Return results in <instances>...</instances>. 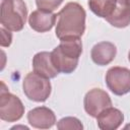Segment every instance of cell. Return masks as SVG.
<instances>
[{
    "instance_id": "cell-18",
    "label": "cell",
    "mask_w": 130,
    "mask_h": 130,
    "mask_svg": "<svg viewBox=\"0 0 130 130\" xmlns=\"http://www.w3.org/2000/svg\"><path fill=\"white\" fill-rule=\"evenodd\" d=\"M117 2H119V3H126V4H130V0H117Z\"/></svg>"
},
{
    "instance_id": "cell-13",
    "label": "cell",
    "mask_w": 130,
    "mask_h": 130,
    "mask_svg": "<svg viewBox=\"0 0 130 130\" xmlns=\"http://www.w3.org/2000/svg\"><path fill=\"white\" fill-rule=\"evenodd\" d=\"M51 57H52V62L55 68L58 70V72L65 73V74L72 73L76 69L78 65V61H79V60L71 59L65 56L63 53H61L58 47L54 48V50L51 52Z\"/></svg>"
},
{
    "instance_id": "cell-7",
    "label": "cell",
    "mask_w": 130,
    "mask_h": 130,
    "mask_svg": "<svg viewBox=\"0 0 130 130\" xmlns=\"http://www.w3.org/2000/svg\"><path fill=\"white\" fill-rule=\"evenodd\" d=\"M27 121L38 129H49L56 123L55 113L47 107H37L27 113Z\"/></svg>"
},
{
    "instance_id": "cell-15",
    "label": "cell",
    "mask_w": 130,
    "mask_h": 130,
    "mask_svg": "<svg viewBox=\"0 0 130 130\" xmlns=\"http://www.w3.org/2000/svg\"><path fill=\"white\" fill-rule=\"evenodd\" d=\"M57 128L60 130H72V129H76V130H80L83 128L82 123L75 117H65L60 119L57 122Z\"/></svg>"
},
{
    "instance_id": "cell-8",
    "label": "cell",
    "mask_w": 130,
    "mask_h": 130,
    "mask_svg": "<svg viewBox=\"0 0 130 130\" xmlns=\"http://www.w3.org/2000/svg\"><path fill=\"white\" fill-rule=\"evenodd\" d=\"M117 48L111 42H100L95 44L90 51V57L94 64L105 66L110 64L116 57Z\"/></svg>"
},
{
    "instance_id": "cell-17",
    "label": "cell",
    "mask_w": 130,
    "mask_h": 130,
    "mask_svg": "<svg viewBox=\"0 0 130 130\" xmlns=\"http://www.w3.org/2000/svg\"><path fill=\"white\" fill-rule=\"evenodd\" d=\"M0 32H1V42H0L1 47H9L12 43V34L10 32L9 29L5 27H1Z\"/></svg>"
},
{
    "instance_id": "cell-14",
    "label": "cell",
    "mask_w": 130,
    "mask_h": 130,
    "mask_svg": "<svg viewBox=\"0 0 130 130\" xmlns=\"http://www.w3.org/2000/svg\"><path fill=\"white\" fill-rule=\"evenodd\" d=\"M117 6V0H88V7L92 13L102 18L109 17Z\"/></svg>"
},
{
    "instance_id": "cell-6",
    "label": "cell",
    "mask_w": 130,
    "mask_h": 130,
    "mask_svg": "<svg viewBox=\"0 0 130 130\" xmlns=\"http://www.w3.org/2000/svg\"><path fill=\"white\" fill-rule=\"evenodd\" d=\"M83 106L85 112L90 117L96 118V116L102 111L112 107V100L105 90L101 88H92L85 93Z\"/></svg>"
},
{
    "instance_id": "cell-1",
    "label": "cell",
    "mask_w": 130,
    "mask_h": 130,
    "mask_svg": "<svg viewBox=\"0 0 130 130\" xmlns=\"http://www.w3.org/2000/svg\"><path fill=\"white\" fill-rule=\"evenodd\" d=\"M85 10L79 3H67L57 13L56 37L60 41L80 39L85 31Z\"/></svg>"
},
{
    "instance_id": "cell-19",
    "label": "cell",
    "mask_w": 130,
    "mask_h": 130,
    "mask_svg": "<svg viewBox=\"0 0 130 130\" xmlns=\"http://www.w3.org/2000/svg\"><path fill=\"white\" fill-rule=\"evenodd\" d=\"M128 59H129V62H130V51H129V53H128Z\"/></svg>"
},
{
    "instance_id": "cell-16",
    "label": "cell",
    "mask_w": 130,
    "mask_h": 130,
    "mask_svg": "<svg viewBox=\"0 0 130 130\" xmlns=\"http://www.w3.org/2000/svg\"><path fill=\"white\" fill-rule=\"evenodd\" d=\"M63 0H36L37 7L46 12H53L55 9H57Z\"/></svg>"
},
{
    "instance_id": "cell-10",
    "label": "cell",
    "mask_w": 130,
    "mask_h": 130,
    "mask_svg": "<svg viewBox=\"0 0 130 130\" xmlns=\"http://www.w3.org/2000/svg\"><path fill=\"white\" fill-rule=\"evenodd\" d=\"M32 68H34V72L49 79L55 78L59 74L58 70L55 68L52 62L51 52L44 51L37 53L32 58Z\"/></svg>"
},
{
    "instance_id": "cell-4",
    "label": "cell",
    "mask_w": 130,
    "mask_h": 130,
    "mask_svg": "<svg viewBox=\"0 0 130 130\" xmlns=\"http://www.w3.org/2000/svg\"><path fill=\"white\" fill-rule=\"evenodd\" d=\"M108 88L116 95H124L130 91V70L126 67L114 66L106 73Z\"/></svg>"
},
{
    "instance_id": "cell-2",
    "label": "cell",
    "mask_w": 130,
    "mask_h": 130,
    "mask_svg": "<svg viewBox=\"0 0 130 130\" xmlns=\"http://www.w3.org/2000/svg\"><path fill=\"white\" fill-rule=\"evenodd\" d=\"M0 22L3 27L11 31H19L23 28L27 8L23 0H1Z\"/></svg>"
},
{
    "instance_id": "cell-5",
    "label": "cell",
    "mask_w": 130,
    "mask_h": 130,
    "mask_svg": "<svg viewBox=\"0 0 130 130\" xmlns=\"http://www.w3.org/2000/svg\"><path fill=\"white\" fill-rule=\"evenodd\" d=\"M24 106L20 99L7 91H1L0 118L6 122H16L22 118Z\"/></svg>"
},
{
    "instance_id": "cell-11",
    "label": "cell",
    "mask_w": 130,
    "mask_h": 130,
    "mask_svg": "<svg viewBox=\"0 0 130 130\" xmlns=\"http://www.w3.org/2000/svg\"><path fill=\"white\" fill-rule=\"evenodd\" d=\"M124 121L123 113L116 108L109 107L96 116V123L102 130H115L121 126Z\"/></svg>"
},
{
    "instance_id": "cell-12",
    "label": "cell",
    "mask_w": 130,
    "mask_h": 130,
    "mask_svg": "<svg viewBox=\"0 0 130 130\" xmlns=\"http://www.w3.org/2000/svg\"><path fill=\"white\" fill-rule=\"evenodd\" d=\"M106 20L114 27L124 28L128 26L130 24V4L117 2L115 10Z\"/></svg>"
},
{
    "instance_id": "cell-9",
    "label": "cell",
    "mask_w": 130,
    "mask_h": 130,
    "mask_svg": "<svg viewBox=\"0 0 130 130\" xmlns=\"http://www.w3.org/2000/svg\"><path fill=\"white\" fill-rule=\"evenodd\" d=\"M56 19L57 14L38 9L32 11L28 16V24L34 30L38 32H46L51 30L56 24Z\"/></svg>"
},
{
    "instance_id": "cell-3",
    "label": "cell",
    "mask_w": 130,
    "mask_h": 130,
    "mask_svg": "<svg viewBox=\"0 0 130 130\" xmlns=\"http://www.w3.org/2000/svg\"><path fill=\"white\" fill-rule=\"evenodd\" d=\"M22 89L28 100L37 103H43L50 96L52 85L49 78L36 72H29L23 78Z\"/></svg>"
}]
</instances>
